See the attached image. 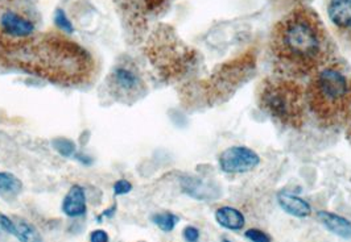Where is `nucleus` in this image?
Here are the masks:
<instances>
[{"label": "nucleus", "instance_id": "6", "mask_svg": "<svg viewBox=\"0 0 351 242\" xmlns=\"http://www.w3.org/2000/svg\"><path fill=\"white\" fill-rule=\"evenodd\" d=\"M108 88L121 100H135L144 91V82L135 70L118 66L108 78Z\"/></svg>", "mask_w": 351, "mask_h": 242}, {"label": "nucleus", "instance_id": "20", "mask_svg": "<svg viewBox=\"0 0 351 242\" xmlns=\"http://www.w3.org/2000/svg\"><path fill=\"white\" fill-rule=\"evenodd\" d=\"M15 234V221L5 216L4 213H0V234Z\"/></svg>", "mask_w": 351, "mask_h": 242}, {"label": "nucleus", "instance_id": "19", "mask_svg": "<svg viewBox=\"0 0 351 242\" xmlns=\"http://www.w3.org/2000/svg\"><path fill=\"white\" fill-rule=\"evenodd\" d=\"M245 237L251 242H271V237L267 233H264L263 230H261V229H255V228L246 230Z\"/></svg>", "mask_w": 351, "mask_h": 242}, {"label": "nucleus", "instance_id": "14", "mask_svg": "<svg viewBox=\"0 0 351 242\" xmlns=\"http://www.w3.org/2000/svg\"><path fill=\"white\" fill-rule=\"evenodd\" d=\"M23 190V183L16 175L0 172V193L3 196H18Z\"/></svg>", "mask_w": 351, "mask_h": 242}, {"label": "nucleus", "instance_id": "26", "mask_svg": "<svg viewBox=\"0 0 351 242\" xmlns=\"http://www.w3.org/2000/svg\"><path fill=\"white\" fill-rule=\"evenodd\" d=\"M77 159L80 161V162H82V163H85V165H90L91 163V158L88 156H82V154H77Z\"/></svg>", "mask_w": 351, "mask_h": 242}, {"label": "nucleus", "instance_id": "5", "mask_svg": "<svg viewBox=\"0 0 351 242\" xmlns=\"http://www.w3.org/2000/svg\"><path fill=\"white\" fill-rule=\"evenodd\" d=\"M35 31V24L29 18L12 10L0 8V54L31 40Z\"/></svg>", "mask_w": 351, "mask_h": 242}, {"label": "nucleus", "instance_id": "27", "mask_svg": "<svg viewBox=\"0 0 351 242\" xmlns=\"http://www.w3.org/2000/svg\"><path fill=\"white\" fill-rule=\"evenodd\" d=\"M348 139H350L351 142V129L349 131V133H348Z\"/></svg>", "mask_w": 351, "mask_h": 242}, {"label": "nucleus", "instance_id": "28", "mask_svg": "<svg viewBox=\"0 0 351 242\" xmlns=\"http://www.w3.org/2000/svg\"><path fill=\"white\" fill-rule=\"evenodd\" d=\"M222 242H230L228 240H222Z\"/></svg>", "mask_w": 351, "mask_h": 242}, {"label": "nucleus", "instance_id": "18", "mask_svg": "<svg viewBox=\"0 0 351 242\" xmlns=\"http://www.w3.org/2000/svg\"><path fill=\"white\" fill-rule=\"evenodd\" d=\"M54 23L58 28H61L64 32L66 33H73V25H71V20L66 16V14L62 10H56L54 12Z\"/></svg>", "mask_w": 351, "mask_h": 242}, {"label": "nucleus", "instance_id": "15", "mask_svg": "<svg viewBox=\"0 0 351 242\" xmlns=\"http://www.w3.org/2000/svg\"><path fill=\"white\" fill-rule=\"evenodd\" d=\"M152 223L164 232H171L178 223V217L173 213H158L152 217Z\"/></svg>", "mask_w": 351, "mask_h": 242}, {"label": "nucleus", "instance_id": "10", "mask_svg": "<svg viewBox=\"0 0 351 242\" xmlns=\"http://www.w3.org/2000/svg\"><path fill=\"white\" fill-rule=\"evenodd\" d=\"M278 202H279L280 207L293 217L305 219V217L311 216V213H312V208L309 206V203L291 192H285V191L279 192Z\"/></svg>", "mask_w": 351, "mask_h": 242}, {"label": "nucleus", "instance_id": "4", "mask_svg": "<svg viewBox=\"0 0 351 242\" xmlns=\"http://www.w3.org/2000/svg\"><path fill=\"white\" fill-rule=\"evenodd\" d=\"M259 105L282 125L300 128L305 115V90L292 78H265L258 91Z\"/></svg>", "mask_w": 351, "mask_h": 242}, {"label": "nucleus", "instance_id": "25", "mask_svg": "<svg viewBox=\"0 0 351 242\" xmlns=\"http://www.w3.org/2000/svg\"><path fill=\"white\" fill-rule=\"evenodd\" d=\"M115 211H117V206H114V207L110 208V209H107V211H105L101 216L102 217H112L114 216V213H115Z\"/></svg>", "mask_w": 351, "mask_h": 242}, {"label": "nucleus", "instance_id": "12", "mask_svg": "<svg viewBox=\"0 0 351 242\" xmlns=\"http://www.w3.org/2000/svg\"><path fill=\"white\" fill-rule=\"evenodd\" d=\"M215 220L228 230H241L246 224L243 213L232 207L218 208L215 212Z\"/></svg>", "mask_w": 351, "mask_h": 242}, {"label": "nucleus", "instance_id": "9", "mask_svg": "<svg viewBox=\"0 0 351 242\" xmlns=\"http://www.w3.org/2000/svg\"><path fill=\"white\" fill-rule=\"evenodd\" d=\"M62 211L69 217H81L86 213V193L82 186L71 187L62 202Z\"/></svg>", "mask_w": 351, "mask_h": 242}, {"label": "nucleus", "instance_id": "1", "mask_svg": "<svg viewBox=\"0 0 351 242\" xmlns=\"http://www.w3.org/2000/svg\"><path fill=\"white\" fill-rule=\"evenodd\" d=\"M269 51L276 70L287 77H312L334 59L333 40L308 5L298 7L275 24Z\"/></svg>", "mask_w": 351, "mask_h": 242}, {"label": "nucleus", "instance_id": "13", "mask_svg": "<svg viewBox=\"0 0 351 242\" xmlns=\"http://www.w3.org/2000/svg\"><path fill=\"white\" fill-rule=\"evenodd\" d=\"M15 221V234L20 242H43L41 234L36 229V226L23 220V219H14Z\"/></svg>", "mask_w": 351, "mask_h": 242}, {"label": "nucleus", "instance_id": "16", "mask_svg": "<svg viewBox=\"0 0 351 242\" xmlns=\"http://www.w3.org/2000/svg\"><path fill=\"white\" fill-rule=\"evenodd\" d=\"M52 146L54 150L62 157H73L77 153L75 144L69 139H56L52 141Z\"/></svg>", "mask_w": 351, "mask_h": 242}, {"label": "nucleus", "instance_id": "21", "mask_svg": "<svg viewBox=\"0 0 351 242\" xmlns=\"http://www.w3.org/2000/svg\"><path fill=\"white\" fill-rule=\"evenodd\" d=\"M131 190H132V185L128 180H125V179H121V180L115 182V185H114V193L117 196L125 195V193L131 192Z\"/></svg>", "mask_w": 351, "mask_h": 242}, {"label": "nucleus", "instance_id": "7", "mask_svg": "<svg viewBox=\"0 0 351 242\" xmlns=\"http://www.w3.org/2000/svg\"><path fill=\"white\" fill-rule=\"evenodd\" d=\"M261 162L259 156L246 146H232L226 149L219 157L221 169L228 174H242L251 172Z\"/></svg>", "mask_w": 351, "mask_h": 242}, {"label": "nucleus", "instance_id": "22", "mask_svg": "<svg viewBox=\"0 0 351 242\" xmlns=\"http://www.w3.org/2000/svg\"><path fill=\"white\" fill-rule=\"evenodd\" d=\"M184 239L186 242H198L199 241V230L195 226H186L182 232Z\"/></svg>", "mask_w": 351, "mask_h": 242}, {"label": "nucleus", "instance_id": "24", "mask_svg": "<svg viewBox=\"0 0 351 242\" xmlns=\"http://www.w3.org/2000/svg\"><path fill=\"white\" fill-rule=\"evenodd\" d=\"M145 1L148 3V5H149L152 10H155V8L161 7L167 0H145Z\"/></svg>", "mask_w": 351, "mask_h": 242}, {"label": "nucleus", "instance_id": "8", "mask_svg": "<svg viewBox=\"0 0 351 242\" xmlns=\"http://www.w3.org/2000/svg\"><path fill=\"white\" fill-rule=\"evenodd\" d=\"M326 12L335 33L351 42V0H328Z\"/></svg>", "mask_w": 351, "mask_h": 242}, {"label": "nucleus", "instance_id": "3", "mask_svg": "<svg viewBox=\"0 0 351 242\" xmlns=\"http://www.w3.org/2000/svg\"><path fill=\"white\" fill-rule=\"evenodd\" d=\"M305 98L317 120L328 128L351 120V68L338 59L316 71L305 90Z\"/></svg>", "mask_w": 351, "mask_h": 242}, {"label": "nucleus", "instance_id": "11", "mask_svg": "<svg viewBox=\"0 0 351 242\" xmlns=\"http://www.w3.org/2000/svg\"><path fill=\"white\" fill-rule=\"evenodd\" d=\"M317 219L328 230L342 239H351V221L328 211H321L317 213Z\"/></svg>", "mask_w": 351, "mask_h": 242}, {"label": "nucleus", "instance_id": "17", "mask_svg": "<svg viewBox=\"0 0 351 242\" xmlns=\"http://www.w3.org/2000/svg\"><path fill=\"white\" fill-rule=\"evenodd\" d=\"M311 0H269V3L274 5L278 11H285L289 12L298 7L306 5Z\"/></svg>", "mask_w": 351, "mask_h": 242}, {"label": "nucleus", "instance_id": "23", "mask_svg": "<svg viewBox=\"0 0 351 242\" xmlns=\"http://www.w3.org/2000/svg\"><path fill=\"white\" fill-rule=\"evenodd\" d=\"M90 242H110L108 233L102 229H97V230L91 232Z\"/></svg>", "mask_w": 351, "mask_h": 242}, {"label": "nucleus", "instance_id": "2", "mask_svg": "<svg viewBox=\"0 0 351 242\" xmlns=\"http://www.w3.org/2000/svg\"><path fill=\"white\" fill-rule=\"evenodd\" d=\"M0 62L62 85H80L94 70L91 55L71 40L56 35L34 36L0 54Z\"/></svg>", "mask_w": 351, "mask_h": 242}]
</instances>
